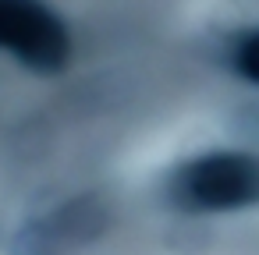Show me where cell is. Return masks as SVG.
I'll list each match as a JSON object with an SVG mask.
<instances>
[{
    "instance_id": "obj_1",
    "label": "cell",
    "mask_w": 259,
    "mask_h": 255,
    "mask_svg": "<svg viewBox=\"0 0 259 255\" xmlns=\"http://www.w3.org/2000/svg\"><path fill=\"white\" fill-rule=\"evenodd\" d=\"M170 195L181 209L192 213L245 209L259 195V167L248 152H209L174 174Z\"/></svg>"
},
{
    "instance_id": "obj_2",
    "label": "cell",
    "mask_w": 259,
    "mask_h": 255,
    "mask_svg": "<svg viewBox=\"0 0 259 255\" xmlns=\"http://www.w3.org/2000/svg\"><path fill=\"white\" fill-rule=\"evenodd\" d=\"M0 50L39 75H57L68 68L71 36L50 8L0 0Z\"/></svg>"
},
{
    "instance_id": "obj_3",
    "label": "cell",
    "mask_w": 259,
    "mask_h": 255,
    "mask_svg": "<svg viewBox=\"0 0 259 255\" xmlns=\"http://www.w3.org/2000/svg\"><path fill=\"white\" fill-rule=\"evenodd\" d=\"M231 64H234V71H238L245 82H259V36H255L252 29L241 32V39L234 43Z\"/></svg>"
}]
</instances>
